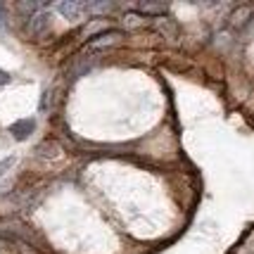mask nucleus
<instances>
[{
  "label": "nucleus",
  "instance_id": "nucleus-1",
  "mask_svg": "<svg viewBox=\"0 0 254 254\" xmlns=\"http://www.w3.org/2000/svg\"><path fill=\"white\" fill-rule=\"evenodd\" d=\"M55 10L60 14H64L69 22H76V19H81L88 12V2H76V0H71V2H57Z\"/></svg>",
  "mask_w": 254,
  "mask_h": 254
},
{
  "label": "nucleus",
  "instance_id": "nucleus-2",
  "mask_svg": "<svg viewBox=\"0 0 254 254\" xmlns=\"http://www.w3.org/2000/svg\"><path fill=\"white\" fill-rule=\"evenodd\" d=\"M33 128H36V122H33V119H19V122H14L10 126V133L17 140H26L33 133Z\"/></svg>",
  "mask_w": 254,
  "mask_h": 254
},
{
  "label": "nucleus",
  "instance_id": "nucleus-3",
  "mask_svg": "<svg viewBox=\"0 0 254 254\" xmlns=\"http://www.w3.org/2000/svg\"><path fill=\"white\" fill-rule=\"evenodd\" d=\"M31 31L33 33H43L45 29H48V24H50V17L48 14H36V17H31Z\"/></svg>",
  "mask_w": 254,
  "mask_h": 254
},
{
  "label": "nucleus",
  "instance_id": "nucleus-4",
  "mask_svg": "<svg viewBox=\"0 0 254 254\" xmlns=\"http://www.w3.org/2000/svg\"><path fill=\"white\" fill-rule=\"evenodd\" d=\"M117 36H119L117 31H105L102 36H98V38L93 41V48H105V45H112L114 41H117Z\"/></svg>",
  "mask_w": 254,
  "mask_h": 254
},
{
  "label": "nucleus",
  "instance_id": "nucleus-5",
  "mask_svg": "<svg viewBox=\"0 0 254 254\" xmlns=\"http://www.w3.org/2000/svg\"><path fill=\"white\" fill-rule=\"evenodd\" d=\"M12 164H14V157H5V159L0 162V176H2V174H5V171H7Z\"/></svg>",
  "mask_w": 254,
  "mask_h": 254
},
{
  "label": "nucleus",
  "instance_id": "nucleus-6",
  "mask_svg": "<svg viewBox=\"0 0 254 254\" xmlns=\"http://www.w3.org/2000/svg\"><path fill=\"white\" fill-rule=\"evenodd\" d=\"M7 81H10V74L0 69V86H2V83H7Z\"/></svg>",
  "mask_w": 254,
  "mask_h": 254
},
{
  "label": "nucleus",
  "instance_id": "nucleus-7",
  "mask_svg": "<svg viewBox=\"0 0 254 254\" xmlns=\"http://www.w3.org/2000/svg\"><path fill=\"white\" fill-rule=\"evenodd\" d=\"M0 29H5V7H2V2H0Z\"/></svg>",
  "mask_w": 254,
  "mask_h": 254
}]
</instances>
